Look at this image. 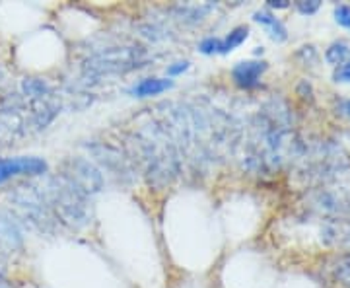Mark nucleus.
I'll use <instances>...</instances> for the list:
<instances>
[{"label": "nucleus", "mask_w": 350, "mask_h": 288, "mask_svg": "<svg viewBox=\"0 0 350 288\" xmlns=\"http://www.w3.org/2000/svg\"><path fill=\"white\" fill-rule=\"evenodd\" d=\"M49 200L57 207L64 222L75 226H84L90 220V207H88V195L72 185L63 176L51 179L49 183Z\"/></svg>", "instance_id": "1"}, {"label": "nucleus", "mask_w": 350, "mask_h": 288, "mask_svg": "<svg viewBox=\"0 0 350 288\" xmlns=\"http://www.w3.org/2000/svg\"><path fill=\"white\" fill-rule=\"evenodd\" d=\"M140 51H135L133 47H121V49H105L94 55L92 59L86 61V68L94 75H107V73H121L131 66H135L138 61Z\"/></svg>", "instance_id": "2"}, {"label": "nucleus", "mask_w": 350, "mask_h": 288, "mask_svg": "<svg viewBox=\"0 0 350 288\" xmlns=\"http://www.w3.org/2000/svg\"><path fill=\"white\" fill-rule=\"evenodd\" d=\"M64 179H68L72 185L80 189L82 193H98L103 187V176L101 172L86 158H70L64 163Z\"/></svg>", "instance_id": "3"}, {"label": "nucleus", "mask_w": 350, "mask_h": 288, "mask_svg": "<svg viewBox=\"0 0 350 288\" xmlns=\"http://www.w3.org/2000/svg\"><path fill=\"white\" fill-rule=\"evenodd\" d=\"M47 172V162L36 156H16L0 160V183L16 176H41Z\"/></svg>", "instance_id": "4"}, {"label": "nucleus", "mask_w": 350, "mask_h": 288, "mask_svg": "<svg viewBox=\"0 0 350 288\" xmlns=\"http://www.w3.org/2000/svg\"><path fill=\"white\" fill-rule=\"evenodd\" d=\"M265 70H267L265 61H241L232 68V78L241 88H253L257 86Z\"/></svg>", "instance_id": "5"}, {"label": "nucleus", "mask_w": 350, "mask_h": 288, "mask_svg": "<svg viewBox=\"0 0 350 288\" xmlns=\"http://www.w3.org/2000/svg\"><path fill=\"white\" fill-rule=\"evenodd\" d=\"M174 88V80L170 78H144L133 88V94L138 98H148V96H158L162 92Z\"/></svg>", "instance_id": "6"}, {"label": "nucleus", "mask_w": 350, "mask_h": 288, "mask_svg": "<svg viewBox=\"0 0 350 288\" xmlns=\"http://www.w3.org/2000/svg\"><path fill=\"white\" fill-rule=\"evenodd\" d=\"M253 20L265 25V27L269 29L271 38L276 39V41H284V39L288 38L286 25L282 24L275 14H271L269 10H259V12H255L253 14Z\"/></svg>", "instance_id": "7"}, {"label": "nucleus", "mask_w": 350, "mask_h": 288, "mask_svg": "<svg viewBox=\"0 0 350 288\" xmlns=\"http://www.w3.org/2000/svg\"><path fill=\"white\" fill-rule=\"evenodd\" d=\"M250 36V27L247 25H238V27H234L226 38L220 39V43H218V53L220 55H228L230 51H234L236 47H239L245 39Z\"/></svg>", "instance_id": "8"}, {"label": "nucleus", "mask_w": 350, "mask_h": 288, "mask_svg": "<svg viewBox=\"0 0 350 288\" xmlns=\"http://www.w3.org/2000/svg\"><path fill=\"white\" fill-rule=\"evenodd\" d=\"M349 57H350V45L347 43V41H335V43H331L325 51L327 63L335 64V66H338L340 63H345Z\"/></svg>", "instance_id": "9"}, {"label": "nucleus", "mask_w": 350, "mask_h": 288, "mask_svg": "<svg viewBox=\"0 0 350 288\" xmlns=\"http://www.w3.org/2000/svg\"><path fill=\"white\" fill-rule=\"evenodd\" d=\"M22 88H24L25 96H29V98H33V100L45 98V96H49L51 94L49 86H47L43 80H38V78H29V80H24Z\"/></svg>", "instance_id": "10"}, {"label": "nucleus", "mask_w": 350, "mask_h": 288, "mask_svg": "<svg viewBox=\"0 0 350 288\" xmlns=\"http://www.w3.org/2000/svg\"><path fill=\"white\" fill-rule=\"evenodd\" d=\"M335 20H337L338 24L342 25V27L350 29V6L349 4H338L337 8H335Z\"/></svg>", "instance_id": "11"}, {"label": "nucleus", "mask_w": 350, "mask_h": 288, "mask_svg": "<svg viewBox=\"0 0 350 288\" xmlns=\"http://www.w3.org/2000/svg\"><path fill=\"white\" fill-rule=\"evenodd\" d=\"M333 80H335V82H350V57L345 63H340L337 68H335Z\"/></svg>", "instance_id": "12"}, {"label": "nucleus", "mask_w": 350, "mask_h": 288, "mask_svg": "<svg viewBox=\"0 0 350 288\" xmlns=\"http://www.w3.org/2000/svg\"><path fill=\"white\" fill-rule=\"evenodd\" d=\"M218 43H220V38H204L199 43V51L204 55H214L218 53Z\"/></svg>", "instance_id": "13"}, {"label": "nucleus", "mask_w": 350, "mask_h": 288, "mask_svg": "<svg viewBox=\"0 0 350 288\" xmlns=\"http://www.w3.org/2000/svg\"><path fill=\"white\" fill-rule=\"evenodd\" d=\"M296 6H298V10H300L301 14H315L319 10L321 2H319V0H300Z\"/></svg>", "instance_id": "14"}, {"label": "nucleus", "mask_w": 350, "mask_h": 288, "mask_svg": "<svg viewBox=\"0 0 350 288\" xmlns=\"http://www.w3.org/2000/svg\"><path fill=\"white\" fill-rule=\"evenodd\" d=\"M189 66H191V63H189V61H177V63L170 64V66H167V75L170 76L183 75L185 70H189Z\"/></svg>", "instance_id": "15"}, {"label": "nucleus", "mask_w": 350, "mask_h": 288, "mask_svg": "<svg viewBox=\"0 0 350 288\" xmlns=\"http://www.w3.org/2000/svg\"><path fill=\"white\" fill-rule=\"evenodd\" d=\"M269 8H288V0H269Z\"/></svg>", "instance_id": "16"}, {"label": "nucleus", "mask_w": 350, "mask_h": 288, "mask_svg": "<svg viewBox=\"0 0 350 288\" xmlns=\"http://www.w3.org/2000/svg\"><path fill=\"white\" fill-rule=\"evenodd\" d=\"M340 112L345 113V115H349V117H350V100L340 101Z\"/></svg>", "instance_id": "17"}, {"label": "nucleus", "mask_w": 350, "mask_h": 288, "mask_svg": "<svg viewBox=\"0 0 350 288\" xmlns=\"http://www.w3.org/2000/svg\"><path fill=\"white\" fill-rule=\"evenodd\" d=\"M0 288H10V285H8V280L4 278V276L0 275Z\"/></svg>", "instance_id": "18"}]
</instances>
